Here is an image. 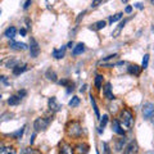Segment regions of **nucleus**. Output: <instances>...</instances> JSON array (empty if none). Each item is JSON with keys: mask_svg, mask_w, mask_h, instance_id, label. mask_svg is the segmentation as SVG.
<instances>
[{"mask_svg": "<svg viewBox=\"0 0 154 154\" xmlns=\"http://www.w3.org/2000/svg\"><path fill=\"white\" fill-rule=\"evenodd\" d=\"M122 16H123V13H117V14H114V16H110L109 17V23H110V25H113L114 22L119 21V19L122 18Z\"/></svg>", "mask_w": 154, "mask_h": 154, "instance_id": "b1692460", "label": "nucleus"}, {"mask_svg": "<svg viewBox=\"0 0 154 154\" xmlns=\"http://www.w3.org/2000/svg\"><path fill=\"white\" fill-rule=\"evenodd\" d=\"M118 121L125 131H128V130H131L132 125H134V116L128 109H122L121 113H119Z\"/></svg>", "mask_w": 154, "mask_h": 154, "instance_id": "f257e3e1", "label": "nucleus"}, {"mask_svg": "<svg viewBox=\"0 0 154 154\" xmlns=\"http://www.w3.org/2000/svg\"><path fill=\"white\" fill-rule=\"evenodd\" d=\"M121 2H122V3H127V2H128V0H121Z\"/></svg>", "mask_w": 154, "mask_h": 154, "instance_id": "de8ad7c7", "label": "nucleus"}, {"mask_svg": "<svg viewBox=\"0 0 154 154\" xmlns=\"http://www.w3.org/2000/svg\"><path fill=\"white\" fill-rule=\"evenodd\" d=\"M89 145L86 143H82V144H79V145L76 146V152H77V154H86L89 152Z\"/></svg>", "mask_w": 154, "mask_h": 154, "instance_id": "2eb2a0df", "label": "nucleus"}, {"mask_svg": "<svg viewBox=\"0 0 154 154\" xmlns=\"http://www.w3.org/2000/svg\"><path fill=\"white\" fill-rule=\"evenodd\" d=\"M102 82H103V76L102 75H96L95 76V88L98 89V90H100V89L103 88Z\"/></svg>", "mask_w": 154, "mask_h": 154, "instance_id": "5701e85b", "label": "nucleus"}, {"mask_svg": "<svg viewBox=\"0 0 154 154\" xmlns=\"http://www.w3.org/2000/svg\"><path fill=\"white\" fill-rule=\"evenodd\" d=\"M66 48L67 46H62L60 49H54L53 50V57H54L55 59H62L66 54Z\"/></svg>", "mask_w": 154, "mask_h": 154, "instance_id": "f8f14e48", "label": "nucleus"}, {"mask_svg": "<svg viewBox=\"0 0 154 154\" xmlns=\"http://www.w3.org/2000/svg\"><path fill=\"white\" fill-rule=\"evenodd\" d=\"M150 3L153 4V5H154V0H150Z\"/></svg>", "mask_w": 154, "mask_h": 154, "instance_id": "09e8293b", "label": "nucleus"}, {"mask_svg": "<svg viewBox=\"0 0 154 154\" xmlns=\"http://www.w3.org/2000/svg\"><path fill=\"white\" fill-rule=\"evenodd\" d=\"M108 114H104L103 117H100V127L99 128H104L105 126H107V123H108Z\"/></svg>", "mask_w": 154, "mask_h": 154, "instance_id": "c85d7f7f", "label": "nucleus"}, {"mask_svg": "<svg viewBox=\"0 0 154 154\" xmlns=\"http://www.w3.org/2000/svg\"><path fill=\"white\" fill-rule=\"evenodd\" d=\"M28 69V66L27 64H18V66H16L13 68V75H16V76H18V75H21V73H23V72H26Z\"/></svg>", "mask_w": 154, "mask_h": 154, "instance_id": "4468645a", "label": "nucleus"}, {"mask_svg": "<svg viewBox=\"0 0 154 154\" xmlns=\"http://www.w3.org/2000/svg\"><path fill=\"white\" fill-rule=\"evenodd\" d=\"M154 114V104L153 103H145L143 107V116L145 119H149Z\"/></svg>", "mask_w": 154, "mask_h": 154, "instance_id": "423d86ee", "label": "nucleus"}, {"mask_svg": "<svg viewBox=\"0 0 154 154\" xmlns=\"http://www.w3.org/2000/svg\"><path fill=\"white\" fill-rule=\"evenodd\" d=\"M38 54H40V46H38V42L33 37H31V40H30V55L32 58H37Z\"/></svg>", "mask_w": 154, "mask_h": 154, "instance_id": "20e7f679", "label": "nucleus"}, {"mask_svg": "<svg viewBox=\"0 0 154 154\" xmlns=\"http://www.w3.org/2000/svg\"><path fill=\"white\" fill-rule=\"evenodd\" d=\"M67 48H75V46H73V42H72V41L68 42V46H67Z\"/></svg>", "mask_w": 154, "mask_h": 154, "instance_id": "a18cd8bd", "label": "nucleus"}, {"mask_svg": "<svg viewBox=\"0 0 154 154\" xmlns=\"http://www.w3.org/2000/svg\"><path fill=\"white\" fill-rule=\"evenodd\" d=\"M125 12H126V13H131V12H132V7H126Z\"/></svg>", "mask_w": 154, "mask_h": 154, "instance_id": "58836bf2", "label": "nucleus"}, {"mask_svg": "<svg viewBox=\"0 0 154 154\" xmlns=\"http://www.w3.org/2000/svg\"><path fill=\"white\" fill-rule=\"evenodd\" d=\"M26 25H27V28H31V21H30V18H26Z\"/></svg>", "mask_w": 154, "mask_h": 154, "instance_id": "4c0bfd02", "label": "nucleus"}, {"mask_svg": "<svg viewBox=\"0 0 154 154\" xmlns=\"http://www.w3.org/2000/svg\"><path fill=\"white\" fill-rule=\"evenodd\" d=\"M0 99H2V95H0Z\"/></svg>", "mask_w": 154, "mask_h": 154, "instance_id": "3c124183", "label": "nucleus"}, {"mask_svg": "<svg viewBox=\"0 0 154 154\" xmlns=\"http://www.w3.org/2000/svg\"><path fill=\"white\" fill-rule=\"evenodd\" d=\"M21 96L19 95H12L11 98L8 99V104L9 105H18L19 103H21Z\"/></svg>", "mask_w": 154, "mask_h": 154, "instance_id": "4be33fe9", "label": "nucleus"}, {"mask_svg": "<svg viewBox=\"0 0 154 154\" xmlns=\"http://www.w3.org/2000/svg\"><path fill=\"white\" fill-rule=\"evenodd\" d=\"M0 154H17L13 146H2L0 145Z\"/></svg>", "mask_w": 154, "mask_h": 154, "instance_id": "412c9836", "label": "nucleus"}, {"mask_svg": "<svg viewBox=\"0 0 154 154\" xmlns=\"http://www.w3.org/2000/svg\"><path fill=\"white\" fill-rule=\"evenodd\" d=\"M102 3H103V0H93V3H91V8H96V7H99Z\"/></svg>", "mask_w": 154, "mask_h": 154, "instance_id": "473e14b6", "label": "nucleus"}, {"mask_svg": "<svg viewBox=\"0 0 154 154\" xmlns=\"http://www.w3.org/2000/svg\"><path fill=\"white\" fill-rule=\"evenodd\" d=\"M22 154H41L40 150L37 149H33V148H27V149H23Z\"/></svg>", "mask_w": 154, "mask_h": 154, "instance_id": "cd10ccee", "label": "nucleus"}, {"mask_svg": "<svg viewBox=\"0 0 154 154\" xmlns=\"http://www.w3.org/2000/svg\"><path fill=\"white\" fill-rule=\"evenodd\" d=\"M150 118H152V122H153V125H154V114L152 116V117H150Z\"/></svg>", "mask_w": 154, "mask_h": 154, "instance_id": "49530a36", "label": "nucleus"}, {"mask_svg": "<svg viewBox=\"0 0 154 154\" xmlns=\"http://www.w3.org/2000/svg\"><path fill=\"white\" fill-rule=\"evenodd\" d=\"M72 82L68 80V79H64V80H60L59 81V85H62V86H69Z\"/></svg>", "mask_w": 154, "mask_h": 154, "instance_id": "2f4dec72", "label": "nucleus"}, {"mask_svg": "<svg viewBox=\"0 0 154 154\" xmlns=\"http://www.w3.org/2000/svg\"><path fill=\"white\" fill-rule=\"evenodd\" d=\"M50 122H51V117H38L33 122V130H35V132L45 131L48 126L50 125Z\"/></svg>", "mask_w": 154, "mask_h": 154, "instance_id": "7ed1b4c3", "label": "nucleus"}, {"mask_svg": "<svg viewBox=\"0 0 154 154\" xmlns=\"http://www.w3.org/2000/svg\"><path fill=\"white\" fill-rule=\"evenodd\" d=\"M135 7H136L137 9H143V5H141L140 3H136V4H135Z\"/></svg>", "mask_w": 154, "mask_h": 154, "instance_id": "37998d69", "label": "nucleus"}, {"mask_svg": "<svg viewBox=\"0 0 154 154\" xmlns=\"http://www.w3.org/2000/svg\"><path fill=\"white\" fill-rule=\"evenodd\" d=\"M86 88H88V86H86V85H84V88H81V90H80V91H81V93H84V91L86 90Z\"/></svg>", "mask_w": 154, "mask_h": 154, "instance_id": "c03bdc74", "label": "nucleus"}, {"mask_svg": "<svg viewBox=\"0 0 154 154\" xmlns=\"http://www.w3.org/2000/svg\"><path fill=\"white\" fill-rule=\"evenodd\" d=\"M91 98V104H93V108H94V112H95V116L98 117L99 119H100V114H99V108H98V105H96V102H95V98L93 95L90 96Z\"/></svg>", "mask_w": 154, "mask_h": 154, "instance_id": "393cba45", "label": "nucleus"}, {"mask_svg": "<svg viewBox=\"0 0 154 154\" xmlns=\"http://www.w3.org/2000/svg\"><path fill=\"white\" fill-rule=\"evenodd\" d=\"M9 48L13 50H17V51H21V50H26L27 49V45L25 42H17V41H11L9 42Z\"/></svg>", "mask_w": 154, "mask_h": 154, "instance_id": "9d476101", "label": "nucleus"}, {"mask_svg": "<svg viewBox=\"0 0 154 154\" xmlns=\"http://www.w3.org/2000/svg\"><path fill=\"white\" fill-rule=\"evenodd\" d=\"M25 128H26V126H23L22 128H19L18 131H16V132H13L11 136L12 137H14V139H21L22 137V135H23V132H25Z\"/></svg>", "mask_w": 154, "mask_h": 154, "instance_id": "bb28decb", "label": "nucleus"}, {"mask_svg": "<svg viewBox=\"0 0 154 154\" xmlns=\"http://www.w3.org/2000/svg\"><path fill=\"white\" fill-rule=\"evenodd\" d=\"M140 71H141V67H139L137 64H131L127 68V72L132 76H139L140 75Z\"/></svg>", "mask_w": 154, "mask_h": 154, "instance_id": "ddd939ff", "label": "nucleus"}, {"mask_svg": "<svg viewBox=\"0 0 154 154\" xmlns=\"http://www.w3.org/2000/svg\"><path fill=\"white\" fill-rule=\"evenodd\" d=\"M105 26H107V22H105V21H98V22L94 23V25L90 27V30L99 31V30H103V28H104Z\"/></svg>", "mask_w": 154, "mask_h": 154, "instance_id": "6ab92c4d", "label": "nucleus"}, {"mask_svg": "<svg viewBox=\"0 0 154 154\" xmlns=\"http://www.w3.org/2000/svg\"><path fill=\"white\" fill-rule=\"evenodd\" d=\"M84 51H85V44H82V42H79V44L73 48L72 54H73V55H79V54H82Z\"/></svg>", "mask_w": 154, "mask_h": 154, "instance_id": "dca6fc26", "label": "nucleus"}, {"mask_svg": "<svg viewBox=\"0 0 154 154\" xmlns=\"http://www.w3.org/2000/svg\"><path fill=\"white\" fill-rule=\"evenodd\" d=\"M103 93H104V96L108 100H114V95L112 93V85H110V82L105 84V86L103 88Z\"/></svg>", "mask_w": 154, "mask_h": 154, "instance_id": "1a4fd4ad", "label": "nucleus"}, {"mask_svg": "<svg viewBox=\"0 0 154 154\" xmlns=\"http://www.w3.org/2000/svg\"><path fill=\"white\" fill-rule=\"evenodd\" d=\"M67 135L69 137H80L82 135V126H81V123L77 121L69 122L68 126H67Z\"/></svg>", "mask_w": 154, "mask_h": 154, "instance_id": "f03ea898", "label": "nucleus"}, {"mask_svg": "<svg viewBox=\"0 0 154 154\" xmlns=\"http://www.w3.org/2000/svg\"><path fill=\"white\" fill-rule=\"evenodd\" d=\"M19 33H21L22 36H26V33H27V30H26V28H21V30H19Z\"/></svg>", "mask_w": 154, "mask_h": 154, "instance_id": "e433bc0d", "label": "nucleus"}, {"mask_svg": "<svg viewBox=\"0 0 154 154\" xmlns=\"http://www.w3.org/2000/svg\"><path fill=\"white\" fill-rule=\"evenodd\" d=\"M16 35H17V28H16V27H13V26L8 27L7 30H5V32H4V36L8 37V38H13Z\"/></svg>", "mask_w": 154, "mask_h": 154, "instance_id": "f3484780", "label": "nucleus"}, {"mask_svg": "<svg viewBox=\"0 0 154 154\" xmlns=\"http://www.w3.org/2000/svg\"><path fill=\"white\" fill-rule=\"evenodd\" d=\"M137 143L136 141H131V143H128L126 146H125L123 149V153L122 154H136L137 153Z\"/></svg>", "mask_w": 154, "mask_h": 154, "instance_id": "0eeeda50", "label": "nucleus"}, {"mask_svg": "<svg viewBox=\"0 0 154 154\" xmlns=\"http://www.w3.org/2000/svg\"><path fill=\"white\" fill-rule=\"evenodd\" d=\"M18 95H19V96H21V98H23V96H26V95H27V91H26V90L18 91Z\"/></svg>", "mask_w": 154, "mask_h": 154, "instance_id": "f704fd0d", "label": "nucleus"}, {"mask_svg": "<svg viewBox=\"0 0 154 154\" xmlns=\"http://www.w3.org/2000/svg\"><path fill=\"white\" fill-rule=\"evenodd\" d=\"M148 64H149V54H145L143 58V64H141V68L143 69H145L148 68Z\"/></svg>", "mask_w": 154, "mask_h": 154, "instance_id": "7c9ffc66", "label": "nucleus"}, {"mask_svg": "<svg viewBox=\"0 0 154 154\" xmlns=\"http://www.w3.org/2000/svg\"><path fill=\"white\" fill-rule=\"evenodd\" d=\"M0 81H4L5 84H8V81H7V77H5V76H0Z\"/></svg>", "mask_w": 154, "mask_h": 154, "instance_id": "a19ab883", "label": "nucleus"}, {"mask_svg": "<svg viewBox=\"0 0 154 154\" xmlns=\"http://www.w3.org/2000/svg\"><path fill=\"white\" fill-rule=\"evenodd\" d=\"M69 107H72V108H75V107H77V105L80 104V98H77V96H73L71 100H69Z\"/></svg>", "mask_w": 154, "mask_h": 154, "instance_id": "c756f323", "label": "nucleus"}, {"mask_svg": "<svg viewBox=\"0 0 154 154\" xmlns=\"http://www.w3.org/2000/svg\"><path fill=\"white\" fill-rule=\"evenodd\" d=\"M45 77H46L48 80L53 81V82H55V81L58 80V76H57V73H55V71L51 69V68H49V69L45 72Z\"/></svg>", "mask_w": 154, "mask_h": 154, "instance_id": "a211bd4d", "label": "nucleus"}, {"mask_svg": "<svg viewBox=\"0 0 154 154\" xmlns=\"http://www.w3.org/2000/svg\"><path fill=\"white\" fill-rule=\"evenodd\" d=\"M0 16H2V9H0Z\"/></svg>", "mask_w": 154, "mask_h": 154, "instance_id": "8fccbe9b", "label": "nucleus"}, {"mask_svg": "<svg viewBox=\"0 0 154 154\" xmlns=\"http://www.w3.org/2000/svg\"><path fill=\"white\" fill-rule=\"evenodd\" d=\"M67 88H68V89H67V93H71V91H73L75 85H73V84H71L69 86H67Z\"/></svg>", "mask_w": 154, "mask_h": 154, "instance_id": "c9c22d12", "label": "nucleus"}, {"mask_svg": "<svg viewBox=\"0 0 154 154\" xmlns=\"http://www.w3.org/2000/svg\"><path fill=\"white\" fill-rule=\"evenodd\" d=\"M125 144H126V139H119L118 140V143L116 144V150L117 152H121L122 149H123V146H125Z\"/></svg>", "mask_w": 154, "mask_h": 154, "instance_id": "a878e982", "label": "nucleus"}, {"mask_svg": "<svg viewBox=\"0 0 154 154\" xmlns=\"http://www.w3.org/2000/svg\"><path fill=\"white\" fill-rule=\"evenodd\" d=\"M4 64H5L7 68H14L16 66H18V60L14 59V58H8V59L4 60Z\"/></svg>", "mask_w": 154, "mask_h": 154, "instance_id": "aec40b11", "label": "nucleus"}, {"mask_svg": "<svg viewBox=\"0 0 154 154\" xmlns=\"http://www.w3.org/2000/svg\"><path fill=\"white\" fill-rule=\"evenodd\" d=\"M59 153L60 154H75V150L68 143L62 141L59 144Z\"/></svg>", "mask_w": 154, "mask_h": 154, "instance_id": "6e6552de", "label": "nucleus"}, {"mask_svg": "<svg viewBox=\"0 0 154 154\" xmlns=\"http://www.w3.org/2000/svg\"><path fill=\"white\" fill-rule=\"evenodd\" d=\"M84 14H85V12H82V13H81L80 16L77 17V19H76V21H77V22H80V19H81V18H84Z\"/></svg>", "mask_w": 154, "mask_h": 154, "instance_id": "ea45409f", "label": "nucleus"}, {"mask_svg": "<svg viewBox=\"0 0 154 154\" xmlns=\"http://www.w3.org/2000/svg\"><path fill=\"white\" fill-rule=\"evenodd\" d=\"M48 105H49V109L51 110V112H59V110L62 109V104L58 102L55 96H51V98H49V100H48Z\"/></svg>", "mask_w": 154, "mask_h": 154, "instance_id": "39448f33", "label": "nucleus"}, {"mask_svg": "<svg viewBox=\"0 0 154 154\" xmlns=\"http://www.w3.org/2000/svg\"><path fill=\"white\" fill-rule=\"evenodd\" d=\"M112 130H113V132H116L117 135H121V136L125 135V130L122 128V126H121V123H119L118 119H114V121L112 122Z\"/></svg>", "mask_w": 154, "mask_h": 154, "instance_id": "9b49d317", "label": "nucleus"}, {"mask_svg": "<svg viewBox=\"0 0 154 154\" xmlns=\"http://www.w3.org/2000/svg\"><path fill=\"white\" fill-rule=\"evenodd\" d=\"M35 136H36V134H33L32 136H31V139H30V144H33V141H35Z\"/></svg>", "mask_w": 154, "mask_h": 154, "instance_id": "79ce46f5", "label": "nucleus"}, {"mask_svg": "<svg viewBox=\"0 0 154 154\" xmlns=\"http://www.w3.org/2000/svg\"><path fill=\"white\" fill-rule=\"evenodd\" d=\"M31 3H32V0H27V2L25 3V5H23V9H28V8H30Z\"/></svg>", "mask_w": 154, "mask_h": 154, "instance_id": "72a5a7b5", "label": "nucleus"}]
</instances>
